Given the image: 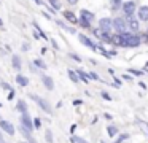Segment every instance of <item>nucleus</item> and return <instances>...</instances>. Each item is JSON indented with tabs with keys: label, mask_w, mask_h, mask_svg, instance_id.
<instances>
[{
	"label": "nucleus",
	"mask_w": 148,
	"mask_h": 143,
	"mask_svg": "<svg viewBox=\"0 0 148 143\" xmlns=\"http://www.w3.org/2000/svg\"><path fill=\"white\" fill-rule=\"evenodd\" d=\"M121 37L124 38V43H126L127 48H135V46H138V44L142 43L140 38H138L137 35H132V34H129V32H123Z\"/></svg>",
	"instance_id": "obj_1"
},
{
	"label": "nucleus",
	"mask_w": 148,
	"mask_h": 143,
	"mask_svg": "<svg viewBox=\"0 0 148 143\" xmlns=\"http://www.w3.org/2000/svg\"><path fill=\"white\" fill-rule=\"evenodd\" d=\"M30 99L32 100H35L37 103H38V107L42 108L43 111H45L46 114H51L53 113V108L49 107V103H48V100H45V99H42V97H38V95H30Z\"/></svg>",
	"instance_id": "obj_2"
},
{
	"label": "nucleus",
	"mask_w": 148,
	"mask_h": 143,
	"mask_svg": "<svg viewBox=\"0 0 148 143\" xmlns=\"http://www.w3.org/2000/svg\"><path fill=\"white\" fill-rule=\"evenodd\" d=\"M113 29H116V30H118V34H123V32H126L129 27H127V22H126V19L116 18V19H113Z\"/></svg>",
	"instance_id": "obj_3"
},
{
	"label": "nucleus",
	"mask_w": 148,
	"mask_h": 143,
	"mask_svg": "<svg viewBox=\"0 0 148 143\" xmlns=\"http://www.w3.org/2000/svg\"><path fill=\"white\" fill-rule=\"evenodd\" d=\"M99 29L102 32H110L113 29V19L110 18H102L99 21Z\"/></svg>",
	"instance_id": "obj_4"
},
{
	"label": "nucleus",
	"mask_w": 148,
	"mask_h": 143,
	"mask_svg": "<svg viewBox=\"0 0 148 143\" xmlns=\"http://www.w3.org/2000/svg\"><path fill=\"white\" fill-rule=\"evenodd\" d=\"M121 8H123V11H124L126 18H127V16H134V11H135V2H132V0H129V2H124Z\"/></svg>",
	"instance_id": "obj_5"
},
{
	"label": "nucleus",
	"mask_w": 148,
	"mask_h": 143,
	"mask_svg": "<svg viewBox=\"0 0 148 143\" xmlns=\"http://www.w3.org/2000/svg\"><path fill=\"white\" fill-rule=\"evenodd\" d=\"M21 126H24L26 129H29L30 132L34 130V127H35V124L32 122V119H30V116L27 113H23L21 114Z\"/></svg>",
	"instance_id": "obj_6"
},
{
	"label": "nucleus",
	"mask_w": 148,
	"mask_h": 143,
	"mask_svg": "<svg viewBox=\"0 0 148 143\" xmlns=\"http://www.w3.org/2000/svg\"><path fill=\"white\" fill-rule=\"evenodd\" d=\"M0 129L5 130L8 135H14V126L10 122V121H2L0 119Z\"/></svg>",
	"instance_id": "obj_7"
},
{
	"label": "nucleus",
	"mask_w": 148,
	"mask_h": 143,
	"mask_svg": "<svg viewBox=\"0 0 148 143\" xmlns=\"http://www.w3.org/2000/svg\"><path fill=\"white\" fill-rule=\"evenodd\" d=\"M126 21H127V27L131 29L132 32H137L138 30V19H135L134 16H127Z\"/></svg>",
	"instance_id": "obj_8"
},
{
	"label": "nucleus",
	"mask_w": 148,
	"mask_h": 143,
	"mask_svg": "<svg viewBox=\"0 0 148 143\" xmlns=\"http://www.w3.org/2000/svg\"><path fill=\"white\" fill-rule=\"evenodd\" d=\"M137 19L138 21H148V6H140L137 10Z\"/></svg>",
	"instance_id": "obj_9"
},
{
	"label": "nucleus",
	"mask_w": 148,
	"mask_h": 143,
	"mask_svg": "<svg viewBox=\"0 0 148 143\" xmlns=\"http://www.w3.org/2000/svg\"><path fill=\"white\" fill-rule=\"evenodd\" d=\"M42 83L48 91H53V89H54V83H53L51 76H42Z\"/></svg>",
	"instance_id": "obj_10"
},
{
	"label": "nucleus",
	"mask_w": 148,
	"mask_h": 143,
	"mask_svg": "<svg viewBox=\"0 0 148 143\" xmlns=\"http://www.w3.org/2000/svg\"><path fill=\"white\" fill-rule=\"evenodd\" d=\"M78 38H80V41H81V43H83V44H84V46H88V48H91V49H92V51H94V48H96V44H94V43H92V41H91V40H89V38H88V37H86V35H83V34H80V35H78Z\"/></svg>",
	"instance_id": "obj_11"
},
{
	"label": "nucleus",
	"mask_w": 148,
	"mask_h": 143,
	"mask_svg": "<svg viewBox=\"0 0 148 143\" xmlns=\"http://www.w3.org/2000/svg\"><path fill=\"white\" fill-rule=\"evenodd\" d=\"M62 16H64L65 21L72 22V24H77V22H80V19H77V18H75V14H73V13H70V11H64V13H62Z\"/></svg>",
	"instance_id": "obj_12"
},
{
	"label": "nucleus",
	"mask_w": 148,
	"mask_h": 143,
	"mask_svg": "<svg viewBox=\"0 0 148 143\" xmlns=\"http://www.w3.org/2000/svg\"><path fill=\"white\" fill-rule=\"evenodd\" d=\"M11 64H13V68L19 70V68H21V64H23V62H21V57L14 54V56L11 57Z\"/></svg>",
	"instance_id": "obj_13"
},
{
	"label": "nucleus",
	"mask_w": 148,
	"mask_h": 143,
	"mask_svg": "<svg viewBox=\"0 0 148 143\" xmlns=\"http://www.w3.org/2000/svg\"><path fill=\"white\" fill-rule=\"evenodd\" d=\"M16 110L19 111V113H27V105H26V102H24V100H18Z\"/></svg>",
	"instance_id": "obj_14"
},
{
	"label": "nucleus",
	"mask_w": 148,
	"mask_h": 143,
	"mask_svg": "<svg viewBox=\"0 0 148 143\" xmlns=\"http://www.w3.org/2000/svg\"><path fill=\"white\" fill-rule=\"evenodd\" d=\"M16 83L19 86H27V84H29V78H27V76H24V75H18L16 76Z\"/></svg>",
	"instance_id": "obj_15"
},
{
	"label": "nucleus",
	"mask_w": 148,
	"mask_h": 143,
	"mask_svg": "<svg viewBox=\"0 0 148 143\" xmlns=\"http://www.w3.org/2000/svg\"><path fill=\"white\" fill-rule=\"evenodd\" d=\"M80 16H81V18H84V19H88V21H92V19H94V13L88 11V10H81Z\"/></svg>",
	"instance_id": "obj_16"
},
{
	"label": "nucleus",
	"mask_w": 148,
	"mask_h": 143,
	"mask_svg": "<svg viewBox=\"0 0 148 143\" xmlns=\"http://www.w3.org/2000/svg\"><path fill=\"white\" fill-rule=\"evenodd\" d=\"M67 75H69V78H70L73 83H78V81H80V76H78V72H73V70H69V72H67Z\"/></svg>",
	"instance_id": "obj_17"
},
{
	"label": "nucleus",
	"mask_w": 148,
	"mask_h": 143,
	"mask_svg": "<svg viewBox=\"0 0 148 143\" xmlns=\"http://www.w3.org/2000/svg\"><path fill=\"white\" fill-rule=\"evenodd\" d=\"M78 76H80V79L83 83H89V73H84V72H81V70H78Z\"/></svg>",
	"instance_id": "obj_18"
},
{
	"label": "nucleus",
	"mask_w": 148,
	"mask_h": 143,
	"mask_svg": "<svg viewBox=\"0 0 148 143\" xmlns=\"http://www.w3.org/2000/svg\"><path fill=\"white\" fill-rule=\"evenodd\" d=\"M78 24L83 29H91V21H88V19H84V18H80V22H78Z\"/></svg>",
	"instance_id": "obj_19"
},
{
	"label": "nucleus",
	"mask_w": 148,
	"mask_h": 143,
	"mask_svg": "<svg viewBox=\"0 0 148 143\" xmlns=\"http://www.w3.org/2000/svg\"><path fill=\"white\" fill-rule=\"evenodd\" d=\"M110 3H112L113 10H118L119 6H123V0H110Z\"/></svg>",
	"instance_id": "obj_20"
},
{
	"label": "nucleus",
	"mask_w": 148,
	"mask_h": 143,
	"mask_svg": "<svg viewBox=\"0 0 148 143\" xmlns=\"http://www.w3.org/2000/svg\"><path fill=\"white\" fill-rule=\"evenodd\" d=\"M58 25H61L62 29H64L65 32H70V34H75V29H72V27H69V25H65L64 22H61V21H58Z\"/></svg>",
	"instance_id": "obj_21"
},
{
	"label": "nucleus",
	"mask_w": 148,
	"mask_h": 143,
	"mask_svg": "<svg viewBox=\"0 0 148 143\" xmlns=\"http://www.w3.org/2000/svg\"><path fill=\"white\" fill-rule=\"evenodd\" d=\"M34 65H37V67H38V68H46L45 62H43L42 59H35V60H34Z\"/></svg>",
	"instance_id": "obj_22"
},
{
	"label": "nucleus",
	"mask_w": 148,
	"mask_h": 143,
	"mask_svg": "<svg viewBox=\"0 0 148 143\" xmlns=\"http://www.w3.org/2000/svg\"><path fill=\"white\" fill-rule=\"evenodd\" d=\"M49 3H51L53 10H61V3H59V0H49Z\"/></svg>",
	"instance_id": "obj_23"
},
{
	"label": "nucleus",
	"mask_w": 148,
	"mask_h": 143,
	"mask_svg": "<svg viewBox=\"0 0 148 143\" xmlns=\"http://www.w3.org/2000/svg\"><path fill=\"white\" fill-rule=\"evenodd\" d=\"M129 138V133H123V135H119L118 138L115 140V143H123L124 140H127Z\"/></svg>",
	"instance_id": "obj_24"
},
{
	"label": "nucleus",
	"mask_w": 148,
	"mask_h": 143,
	"mask_svg": "<svg viewBox=\"0 0 148 143\" xmlns=\"http://www.w3.org/2000/svg\"><path fill=\"white\" fill-rule=\"evenodd\" d=\"M107 130H108V135H110V137H115L116 133H118V129H116L115 126H110Z\"/></svg>",
	"instance_id": "obj_25"
},
{
	"label": "nucleus",
	"mask_w": 148,
	"mask_h": 143,
	"mask_svg": "<svg viewBox=\"0 0 148 143\" xmlns=\"http://www.w3.org/2000/svg\"><path fill=\"white\" fill-rule=\"evenodd\" d=\"M45 138H46V142H48V143H53V132H51V130H46V132H45Z\"/></svg>",
	"instance_id": "obj_26"
},
{
	"label": "nucleus",
	"mask_w": 148,
	"mask_h": 143,
	"mask_svg": "<svg viewBox=\"0 0 148 143\" xmlns=\"http://www.w3.org/2000/svg\"><path fill=\"white\" fill-rule=\"evenodd\" d=\"M89 78L94 79V81H102V79H100V76L97 75V73H94V72H89Z\"/></svg>",
	"instance_id": "obj_27"
},
{
	"label": "nucleus",
	"mask_w": 148,
	"mask_h": 143,
	"mask_svg": "<svg viewBox=\"0 0 148 143\" xmlns=\"http://www.w3.org/2000/svg\"><path fill=\"white\" fill-rule=\"evenodd\" d=\"M72 142H75V143H88L84 138H80V137H72Z\"/></svg>",
	"instance_id": "obj_28"
},
{
	"label": "nucleus",
	"mask_w": 148,
	"mask_h": 143,
	"mask_svg": "<svg viewBox=\"0 0 148 143\" xmlns=\"http://www.w3.org/2000/svg\"><path fill=\"white\" fill-rule=\"evenodd\" d=\"M138 124H140L142 129H143L145 132H147V135H148V122H142V121H138Z\"/></svg>",
	"instance_id": "obj_29"
},
{
	"label": "nucleus",
	"mask_w": 148,
	"mask_h": 143,
	"mask_svg": "<svg viewBox=\"0 0 148 143\" xmlns=\"http://www.w3.org/2000/svg\"><path fill=\"white\" fill-rule=\"evenodd\" d=\"M69 56H70L73 60H77V62H81V57H78L77 54H73V53H72V54H69Z\"/></svg>",
	"instance_id": "obj_30"
},
{
	"label": "nucleus",
	"mask_w": 148,
	"mask_h": 143,
	"mask_svg": "<svg viewBox=\"0 0 148 143\" xmlns=\"http://www.w3.org/2000/svg\"><path fill=\"white\" fill-rule=\"evenodd\" d=\"M129 72H131L132 75H142V72H138V70H132V68H131Z\"/></svg>",
	"instance_id": "obj_31"
},
{
	"label": "nucleus",
	"mask_w": 148,
	"mask_h": 143,
	"mask_svg": "<svg viewBox=\"0 0 148 143\" xmlns=\"http://www.w3.org/2000/svg\"><path fill=\"white\" fill-rule=\"evenodd\" d=\"M102 97H103V99H107V100H110V95L107 94V92H102Z\"/></svg>",
	"instance_id": "obj_32"
},
{
	"label": "nucleus",
	"mask_w": 148,
	"mask_h": 143,
	"mask_svg": "<svg viewBox=\"0 0 148 143\" xmlns=\"http://www.w3.org/2000/svg\"><path fill=\"white\" fill-rule=\"evenodd\" d=\"M27 138H29V143H38L35 138H32V137H27Z\"/></svg>",
	"instance_id": "obj_33"
},
{
	"label": "nucleus",
	"mask_w": 148,
	"mask_h": 143,
	"mask_svg": "<svg viewBox=\"0 0 148 143\" xmlns=\"http://www.w3.org/2000/svg\"><path fill=\"white\" fill-rule=\"evenodd\" d=\"M27 49H29V44L24 43V44H23V51H27Z\"/></svg>",
	"instance_id": "obj_34"
},
{
	"label": "nucleus",
	"mask_w": 148,
	"mask_h": 143,
	"mask_svg": "<svg viewBox=\"0 0 148 143\" xmlns=\"http://www.w3.org/2000/svg\"><path fill=\"white\" fill-rule=\"evenodd\" d=\"M34 124H35V127L38 129V127H40V119H35V122H34Z\"/></svg>",
	"instance_id": "obj_35"
},
{
	"label": "nucleus",
	"mask_w": 148,
	"mask_h": 143,
	"mask_svg": "<svg viewBox=\"0 0 148 143\" xmlns=\"http://www.w3.org/2000/svg\"><path fill=\"white\" fill-rule=\"evenodd\" d=\"M69 3H70V5H77L78 0H69Z\"/></svg>",
	"instance_id": "obj_36"
},
{
	"label": "nucleus",
	"mask_w": 148,
	"mask_h": 143,
	"mask_svg": "<svg viewBox=\"0 0 148 143\" xmlns=\"http://www.w3.org/2000/svg\"><path fill=\"white\" fill-rule=\"evenodd\" d=\"M123 78H124L126 81H132V78H131V76H127V75H124V76H123Z\"/></svg>",
	"instance_id": "obj_37"
},
{
	"label": "nucleus",
	"mask_w": 148,
	"mask_h": 143,
	"mask_svg": "<svg viewBox=\"0 0 148 143\" xmlns=\"http://www.w3.org/2000/svg\"><path fill=\"white\" fill-rule=\"evenodd\" d=\"M34 2H35L37 5H43V0H34Z\"/></svg>",
	"instance_id": "obj_38"
},
{
	"label": "nucleus",
	"mask_w": 148,
	"mask_h": 143,
	"mask_svg": "<svg viewBox=\"0 0 148 143\" xmlns=\"http://www.w3.org/2000/svg\"><path fill=\"white\" fill-rule=\"evenodd\" d=\"M0 27H3V21L2 19H0Z\"/></svg>",
	"instance_id": "obj_39"
},
{
	"label": "nucleus",
	"mask_w": 148,
	"mask_h": 143,
	"mask_svg": "<svg viewBox=\"0 0 148 143\" xmlns=\"http://www.w3.org/2000/svg\"><path fill=\"white\" fill-rule=\"evenodd\" d=\"M0 107H2V103H0Z\"/></svg>",
	"instance_id": "obj_40"
},
{
	"label": "nucleus",
	"mask_w": 148,
	"mask_h": 143,
	"mask_svg": "<svg viewBox=\"0 0 148 143\" xmlns=\"http://www.w3.org/2000/svg\"><path fill=\"white\" fill-rule=\"evenodd\" d=\"M0 119H2V116H0Z\"/></svg>",
	"instance_id": "obj_41"
},
{
	"label": "nucleus",
	"mask_w": 148,
	"mask_h": 143,
	"mask_svg": "<svg viewBox=\"0 0 148 143\" xmlns=\"http://www.w3.org/2000/svg\"><path fill=\"white\" fill-rule=\"evenodd\" d=\"M23 143H26V142H23Z\"/></svg>",
	"instance_id": "obj_42"
}]
</instances>
